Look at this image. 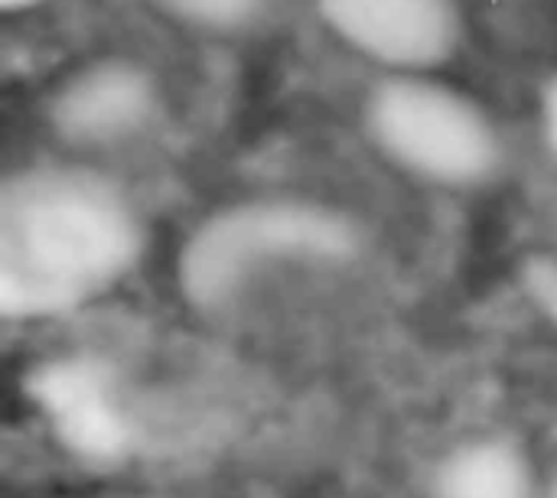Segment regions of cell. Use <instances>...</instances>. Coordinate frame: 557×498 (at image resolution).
<instances>
[{
    "mask_svg": "<svg viewBox=\"0 0 557 498\" xmlns=\"http://www.w3.org/2000/svg\"><path fill=\"white\" fill-rule=\"evenodd\" d=\"M147 222L124 183L85 157L26 163L0 186V310L72 313L114 290L144 258Z\"/></svg>",
    "mask_w": 557,
    "mask_h": 498,
    "instance_id": "obj_1",
    "label": "cell"
},
{
    "mask_svg": "<svg viewBox=\"0 0 557 498\" xmlns=\"http://www.w3.org/2000/svg\"><path fill=\"white\" fill-rule=\"evenodd\" d=\"M362 245L366 228L343 206L297 192L245 196L189 228L176 254V287L193 310L215 316L281 274L343 267Z\"/></svg>",
    "mask_w": 557,
    "mask_h": 498,
    "instance_id": "obj_2",
    "label": "cell"
},
{
    "mask_svg": "<svg viewBox=\"0 0 557 498\" xmlns=\"http://www.w3.org/2000/svg\"><path fill=\"white\" fill-rule=\"evenodd\" d=\"M362 127L401 176L441 192H483L509 166L496 114L441 72H385L362 101Z\"/></svg>",
    "mask_w": 557,
    "mask_h": 498,
    "instance_id": "obj_3",
    "label": "cell"
},
{
    "mask_svg": "<svg viewBox=\"0 0 557 498\" xmlns=\"http://www.w3.org/2000/svg\"><path fill=\"white\" fill-rule=\"evenodd\" d=\"M160 75L121 52L72 65L46 95V124L75 157H98L144 140L163 117Z\"/></svg>",
    "mask_w": 557,
    "mask_h": 498,
    "instance_id": "obj_4",
    "label": "cell"
},
{
    "mask_svg": "<svg viewBox=\"0 0 557 498\" xmlns=\"http://www.w3.org/2000/svg\"><path fill=\"white\" fill-rule=\"evenodd\" d=\"M326 29L385 72H441L463 46L460 0H317Z\"/></svg>",
    "mask_w": 557,
    "mask_h": 498,
    "instance_id": "obj_5",
    "label": "cell"
},
{
    "mask_svg": "<svg viewBox=\"0 0 557 498\" xmlns=\"http://www.w3.org/2000/svg\"><path fill=\"white\" fill-rule=\"evenodd\" d=\"M29 395L42 408L52 434L85 463H117L127 453L131 427L124 424L108 375L95 362H52L42 369Z\"/></svg>",
    "mask_w": 557,
    "mask_h": 498,
    "instance_id": "obj_6",
    "label": "cell"
},
{
    "mask_svg": "<svg viewBox=\"0 0 557 498\" xmlns=\"http://www.w3.org/2000/svg\"><path fill=\"white\" fill-rule=\"evenodd\" d=\"M428 493L431 498H535V476L516 444L473 440L434 466Z\"/></svg>",
    "mask_w": 557,
    "mask_h": 498,
    "instance_id": "obj_7",
    "label": "cell"
},
{
    "mask_svg": "<svg viewBox=\"0 0 557 498\" xmlns=\"http://www.w3.org/2000/svg\"><path fill=\"white\" fill-rule=\"evenodd\" d=\"M163 23L209 39H235L258 29L271 0H144Z\"/></svg>",
    "mask_w": 557,
    "mask_h": 498,
    "instance_id": "obj_8",
    "label": "cell"
},
{
    "mask_svg": "<svg viewBox=\"0 0 557 498\" xmlns=\"http://www.w3.org/2000/svg\"><path fill=\"white\" fill-rule=\"evenodd\" d=\"M525 300L557 329V251H532L519 264Z\"/></svg>",
    "mask_w": 557,
    "mask_h": 498,
    "instance_id": "obj_9",
    "label": "cell"
},
{
    "mask_svg": "<svg viewBox=\"0 0 557 498\" xmlns=\"http://www.w3.org/2000/svg\"><path fill=\"white\" fill-rule=\"evenodd\" d=\"M542 117H545V137H548V144H552V150H555L557 157V72L555 78L548 82V88H545Z\"/></svg>",
    "mask_w": 557,
    "mask_h": 498,
    "instance_id": "obj_10",
    "label": "cell"
},
{
    "mask_svg": "<svg viewBox=\"0 0 557 498\" xmlns=\"http://www.w3.org/2000/svg\"><path fill=\"white\" fill-rule=\"evenodd\" d=\"M36 3H42V0H0L3 10H29V7H36Z\"/></svg>",
    "mask_w": 557,
    "mask_h": 498,
    "instance_id": "obj_11",
    "label": "cell"
},
{
    "mask_svg": "<svg viewBox=\"0 0 557 498\" xmlns=\"http://www.w3.org/2000/svg\"><path fill=\"white\" fill-rule=\"evenodd\" d=\"M548 498H557V473H555V483H552V493H548Z\"/></svg>",
    "mask_w": 557,
    "mask_h": 498,
    "instance_id": "obj_12",
    "label": "cell"
}]
</instances>
